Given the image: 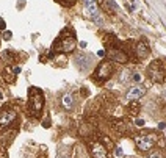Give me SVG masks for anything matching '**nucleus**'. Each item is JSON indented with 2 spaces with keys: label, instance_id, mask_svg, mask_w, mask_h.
<instances>
[{
  "label": "nucleus",
  "instance_id": "obj_1",
  "mask_svg": "<svg viewBox=\"0 0 166 158\" xmlns=\"http://www.w3.org/2000/svg\"><path fill=\"white\" fill-rule=\"evenodd\" d=\"M75 49V35H71L68 31H64L60 35L58 41H55V45H53V50L57 52H61V53H69Z\"/></svg>",
  "mask_w": 166,
  "mask_h": 158
},
{
  "label": "nucleus",
  "instance_id": "obj_2",
  "mask_svg": "<svg viewBox=\"0 0 166 158\" xmlns=\"http://www.w3.org/2000/svg\"><path fill=\"white\" fill-rule=\"evenodd\" d=\"M44 105V96L39 89L32 88L28 91V108H30V113L35 116H39L41 110Z\"/></svg>",
  "mask_w": 166,
  "mask_h": 158
},
{
  "label": "nucleus",
  "instance_id": "obj_3",
  "mask_svg": "<svg viewBox=\"0 0 166 158\" xmlns=\"http://www.w3.org/2000/svg\"><path fill=\"white\" fill-rule=\"evenodd\" d=\"M147 74L152 81H158V83H163L164 80V67H163V63L161 61H154L149 69H147Z\"/></svg>",
  "mask_w": 166,
  "mask_h": 158
},
{
  "label": "nucleus",
  "instance_id": "obj_4",
  "mask_svg": "<svg viewBox=\"0 0 166 158\" xmlns=\"http://www.w3.org/2000/svg\"><path fill=\"white\" fill-rule=\"evenodd\" d=\"M157 143V135H140L135 136V144L140 150H149L151 147H154V144Z\"/></svg>",
  "mask_w": 166,
  "mask_h": 158
},
{
  "label": "nucleus",
  "instance_id": "obj_5",
  "mask_svg": "<svg viewBox=\"0 0 166 158\" xmlns=\"http://www.w3.org/2000/svg\"><path fill=\"white\" fill-rule=\"evenodd\" d=\"M83 6H85V13L89 16V19L96 21L97 24H102V17H100V13H99V8H97V3L96 0H83Z\"/></svg>",
  "mask_w": 166,
  "mask_h": 158
},
{
  "label": "nucleus",
  "instance_id": "obj_6",
  "mask_svg": "<svg viewBox=\"0 0 166 158\" xmlns=\"http://www.w3.org/2000/svg\"><path fill=\"white\" fill-rule=\"evenodd\" d=\"M111 74H113V64L110 61H102L99 64V67L96 69L93 77H96L97 81H102V80H107L111 77Z\"/></svg>",
  "mask_w": 166,
  "mask_h": 158
},
{
  "label": "nucleus",
  "instance_id": "obj_7",
  "mask_svg": "<svg viewBox=\"0 0 166 158\" xmlns=\"http://www.w3.org/2000/svg\"><path fill=\"white\" fill-rule=\"evenodd\" d=\"M89 150L93 158H108V152H107V147L102 146L100 143H91L89 144Z\"/></svg>",
  "mask_w": 166,
  "mask_h": 158
},
{
  "label": "nucleus",
  "instance_id": "obj_8",
  "mask_svg": "<svg viewBox=\"0 0 166 158\" xmlns=\"http://www.w3.org/2000/svg\"><path fill=\"white\" fill-rule=\"evenodd\" d=\"M144 92H146V88H144V86L135 85V86H132L130 89H128L127 99H128V100H136V99H140L141 96H144Z\"/></svg>",
  "mask_w": 166,
  "mask_h": 158
},
{
  "label": "nucleus",
  "instance_id": "obj_9",
  "mask_svg": "<svg viewBox=\"0 0 166 158\" xmlns=\"http://www.w3.org/2000/svg\"><path fill=\"white\" fill-rule=\"evenodd\" d=\"M14 119H16V111H13V110L2 111V113H0V127L8 125L10 122H13Z\"/></svg>",
  "mask_w": 166,
  "mask_h": 158
},
{
  "label": "nucleus",
  "instance_id": "obj_10",
  "mask_svg": "<svg viewBox=\"0 0 166 158\" xmlns=\"http://www.w3.org/2000/svg\"><path fill=\"white\" fill-rule=\"evenodd\" d=\"M108 58H110V60H115V61H119V63H127V61H128L127 55H125L122 50H118V49H110Z\"/></svg>",
  "mask_w": 166,
  "mask_h": 158
},
{
  "label": "nucleus",
  "instance_id": "obj_11",
  "mask_svg": "<svg viewBox=\"0 0 166 158\" xmlns=\"http://www.w3.org/2000/svg\"><path fill=\"white\" fill-rule=\"evenodd\" d=\"M100 6H102L108 14H115L116 10H118V6L113 0H100Z\"/></svg>",
  "mask_w": 166,
  "mask_h": 158
},
{
  "label": "nucleus",
  "instance_id": "obj_12",
  "mask_svg": "<svg viewBox=\"0 0 166 158\" xmlns=\"http://www.w3.org/2000/svg\"><path fill=\"white\" fill-rule=\"evenodd\" d=\"M89 63H91V60H89L88 55H77L75 57V64L80 69H86L89 66Z\"/></svg>",
  "mask_w": 166,
  "mask_h": 158
},
{
  "label": "nucleus",
  "instance_id": "obj_13",
  "mask_svg": "<svg viewBox=\"0 0 166 158\" xmlns=\"http://www.w3.org/2000/svg\"><path fill=\"white\" fill-rule=\"evenodd\" d=\"M136 55L140 58H146L147 55H149V47H147L144 42H138L136 44Z\"/></svg>",
  "mask_w": 166,
  "mask_h": 158
},
{
  "label": "nucleus",
  "instance_id": "obj_14",
  "mask_svg": "<svg viewBox=\"0 0 166 158\" xmlns=\"http://www.w3.org/2000/svg\"><path fill=\"white\" fill-rule=\"evenodd\" d=\"M63 105H64V108H68V110H71V108H72V105H74V99H72V96H71V94L63 96Z\"/></svg>",
  "mask_w": 166,
  "mask_h": 158
},
{
  "label": "nucleus",
  "instance_id": "obj_15",
  "mask_svg": "<svg viewBox=\"0 0 166 158\" xmlns=\"http://www.w3.org/2000/svg\"><path fill=\"white\" fill-rule=\"evenodd\" d=\"M130 80L133 83H136V85H140V83L143 81V74L141 72H133L132 75H130Z\"/></svg>",
  "mask_w": 166,
  "mask_h": 158
},
{
  "label": "nucleus",
  "instance_id": "obj_16",
  "mask_svg": "<svg viewBox=\"0 0 166 158\" xmlns=\"http://www.w3.org/2000/svg\"><path fill=\"white\" fill-rule=\"evenodd\" d=\"M138 111H140V105L138 104H132L130 107H128V113H130L132 116H136Z\"/></svg>",
  "mask_w": 166,
  "mask_h": 158
},
{
  "label": "nucleus",
  "instance_id": "obj_17",
  "mask_svg": "<svg viewBox=\"0 0 166 158\" xmlns=\"http://www.w3.org/2000/svg\"><path fill=\"white\" fill-rule=\"evenodd\" d=\"M115 158H124V152L121 147H116L115 149Z\"/></svg>",
  "mask_w": 166,
  "mask_h": 158
},
{
  "label": "nucleus",
  "instance_id": "obj_18",
  "mask_svg": "<svg viewBox=\"0 0 166 158\" xmlns=\"http://www.w3.org/2000/svg\"><path fill=\"white\" fill-rule=\"evenodd\" d=\"M58 2H60V3H63L64 6H71L74 2H75V0H58Z\"/></svg>",
  "mask_w": 166,
  "mask_h": 158
},
{
  "label": "nucleus",
  "instance_id": "obj_19",
  "mask_svg": "<svg viewBox=\"0 0 166 158\" xmlns=\"http://www.w3.org/2000/svg\"><path fill=\"white\" fill-rule=\"evenodd\" d=\"M147 158H163V155H161L160 152H152L149 156H147Z\"/></svg>",
  "mask_w": 166,
  "mask_h": 158
},
{
  "label": "nucleus",
  "instance_id": "obj_20",
  "mask_svg": "<svg viewBox=\"0 0 166 158\" xmlns=\"http://www.w3.org/2000/svg\"><path fill=\"white\" fill-rule=\"evenodd\" d=\"M13 38V33L11 31H5L3 33V39H11Z\"/></svg>",
  "mask_w": 166,
  "mask_h": 158
},
{
  "label": "nucleus",
  "instance_id": "obj_21",
  "mask_svg": "<svg viewBox=\"0 0 166 158\" xmlns=\"http://www.w3.org/2000/svg\"><path fill=\"white\" fill-rule=\"evenodd\" d=\"M3 58L8 60V61H11V60H13V57H11V53H10V52H3Z\"/></svg>",
  "mask_w": 166,
  "mask_h": 158
},
{
  "label": "nucleus",
  "instance_id": "obj_22",
  "mask_svg": "<svg viewBox=\"0 0 166 158\" xmlns=\"http://www.w3.org/2000/svg\"><path fill=\"white\" fill-rule=\"evenodd\" d=\"M135 124H136L138 127H143V125H144V120H143V119H136Z\"/></svg>",
  "mask_w": 166,
  "mask_h": 158
},
{
  "label": "nucleus",
  "instance_id": "obj_23",
  "mask_svg": "<svg viewBox=\"0 0 166 158\" xmlns=\"http://www.w3.org/2000/svg\"><path fill=\"white\" fill-rule=\"evenodd\" d=\"M158 128L163 132V130H164V122H160V124H158Z\"/></svg>",
  "mask_w": 166,
  "mask_h": 158
},
{
  "label": "nucleus",
  "instance_id": "obj_24",
  "mask_svg": "<svg viewBox=\"0 0 166 158\" xmlns=\"http://www.w3.org/2000/svg\"><path fill=\"white\" fill-rule=\"evenodd\" d=\"M21 71H22V69H21L19 66H17V67H14V74H21Z\"/></svg>",
  "mask_w": 166,
  "mask_h": 158
},
{
  "label": "nucleus",
  "instance_id": "obj_25",
  "mask_svg": "<svg viewBox=\"0 0 166 158\" xmlns=\"http://www.w3.org/2000/svg\"><path fill=\"white\" fill-rule=\"evenodd\" d=\"M42 125H44V127H49V125H50V120L47 119V120H45V122H42Z\"/></svg>",
  "mask_w": 166,
  "mask_h": 158
},
{
  "label": "nucleus",
  "instance_id": "obj_26",
  "mask_svg": "<svg viewBox=\"0 0 166 158\" xmlns=\"http://www.w3.org/2000/svg\"><path fill=\"white\" fill-rule=\"evenodd\" d=\"M80 47H81V49H85V47H86V42H85V41H81V42H80Z\"/></svg>",
  "mask_w": 166,
  "mask_h": 158
},
{
  "label": "nucleus",
  "instance_id": "obj_27",
  "mask_svg": "<svg viewBox=\"0 0 166 158\" xmlns=\"http://www.w3.org/2000/svg\"><path fill=\"white\" fill-rule=\"evenodd\" d=\"M0 28H5V22L3 21H0Z\"/></svg>",
  "mask_w": 166,
  "mask_h": 158
},
{
  "label": "nucleus",
  "instance_id": "obj_28",
  "mask_svg": "<svg viewBox=\"0 0 166 158\" xmlns=\"http://www.w3.org/2000/svg\"><path fill=\"white\" fill-rule=\"evenodd\" d=\"M58 158H68V156H64V155H60V156H58Z\"/></svg>",
  "mask_w": 166,
  "mask_h": 158
},
{
  "label": "nucleus",
  "instance_id": "obj_29",
  "mask_svg": "<svg viewBox=\"0 0 166 158\" xmlns=\"http://www.w3.org/2000/svg\"><path fill=\"white\" fill-rule=\"evenodd\" d=\"M0 158H6V156H0Z\"/></svg>",
  "mask_w": 166,
  "mask_h": 158
}]
</instances>
